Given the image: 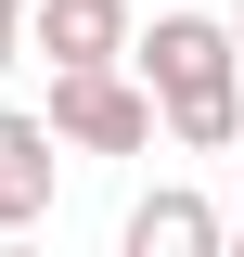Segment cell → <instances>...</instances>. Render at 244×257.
Returning <instances> with one entry per match:
<instances>
[{
	"instance_id": "obj_7",
	"label": "cell",
	"mask_w": 244,
	"mask_h": 257,
	"mask_svg": "<svg viewBox=\"0 0 244 257\" xmlns=\"http://www.w3.org/2000/svg\"><path fill=\"white\" fill-rule=\"evenodd\" d=\"M231 39H244V0H231Z\"/></svg>"
},
{
	"instance_id": "obj_5",
	"label": "cell",
	"mask_w": 244,
	"mask_h": 257,
	"mask_svg": "<svg viewBox=\"0 0 244 257\" xmlns=\"http://www.w3.org/2000/svg\"><path fill=\"white\" fill-rule=\"evenodd\" d=\"M142 26L129 0H39V64H129Z\"/></svg>"
},
{
	"instance_id": "obj_8",
	"label": "cell",
	"mask_w": 244,
	"mask_h": 257,
	"mask_svg": "<svg viewBox=\"0 0 244 257\" xmlns=\"http://www.w3.org/2000/svg\"><path fill=\"white\" fill-rule=\"evenodd\" d=\"M231 219H244V206H231Z\"/></svg>"
},
{
	"instance_id": "obj_4",
	"label": "cell",
	"mask_w": 244,
	"mask_h": 257,
	"mask_svg": "<svg viewBox=\"0 0 244 257\" xmlns=\"http://www.w3.org/2000/svg\"><path fill=\"white\" fill-rule=\"evenodd\" d=\"M231 231H244L231 206H206L193 180H154L142 206H129V231H116V244H129V257H218Z\"/></svg>"
},
{
	"instance_id": "obj_3",
	"label": "cell",
	"mask_w": 244,
	"mask_h": 257,
	"mask_svg": "<svg viewBox=\"0 0 244 257\" xmlns=\"http://www.w3.org/2000/svg\"><path fill=\"white\" fill-rule=\"evenodd\" d=\"M64 142L52 116H26V103H0V231H39L52 219V193H64Z\"/></svg>"
},
{
	"instance_id": "obj_1",
	"label": "cell",
	"mask_w": 244,
	"mask_h": 257,
	"mask_svg": "<svg viewBox=\"0 0 244 257\" xmlns=\"http://www.w3.org/2000/svg\"><path fill=\"white\" fill-rule=\"evenodd\" d=\"M129 64L154 77L180 155H231L244 142V39H231V13H154Z\"/></svg>"
},
{
	"instance_id": "obj_6",
	"label": "cell",
	"mask_w": 244,
	"mask_h": 257,
	"mask_svg": "<svg viewBox=\"0 0 244 257\" xmlns=\"http://www.w3.org/2000/svg\"><path fill=\"white\" fill-rule=\"evenodd\" d=\"M26 52H39V0H0V77H13Z\"/></svg>"
},
{
	"instance_id": "obj_2",
	"label": "cell",
	"mask_w": 244,
	"mask_h": 257,
	"mask_svg": "<svg viewBox=\"0 0 244 257\" xmlns=\"http://www.w3.org/2000/svg\"><path fill=\"white\" fill-rule=\"evenodd\" d=\"M39 116H52L77 155H154L167 103H154L142 64H52V103H39Z\"/></svg>"
}]
</instances>
